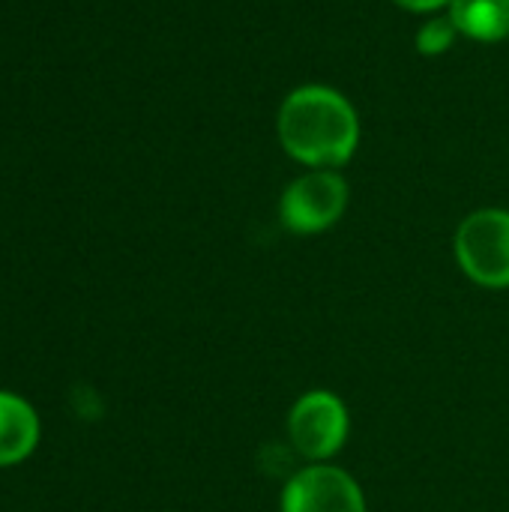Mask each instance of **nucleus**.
<instances>
[{"mask_svg": "<svg viewBox=\"0 0 509 512\" xmlns=\"http://www.w3.org/2000/svg\"><path fill=\"white\" fill-rule=\"evenodd\" d=\"M450 21L477 42L509 36V0H450Z\"/></svg>", "mask_w": 509, "mask_h": 512, "instance_id": "nucleus-7", "label": "nucleus"}, {"mask_svg": "<svg viewBox=\"0 0 509 512\" xmlns=\"http://www.w3.org/2000/svg\"><path fill=\"white\" fill-rule=\"evenodd\" d=\"M282 512H366V501L345 471L333 465H309L288 480Z\"/></svg>", "mask_w": 509, "mask_h": 512, "instance_id": "nucleus-5", "label": "nucleus"}, {"mask_svg": "<svg viewBox=\"0 0 509 512\" xmlns=\"http://www.w3.org/2000/svg\"><path fill=\"white\" fill-rule=\"evenodd\" d=\"M459 267L486 288L509 285V213L507 210H477L456 234Z\"/></svg>", "mask_w": 509, "mask_h": 512, "instance_id": "nucleus-2", "label": "nucleus"}, {"mask_svg": "<svg viewBox=\"0 0 509 512\" xmlns=\"http://www.w3.org/2000/svg\"><path fill=\"white\" fill-rule=\"evenodd\" d=\"M456 24L450 21V18H432V21H426L423 27H420V33H417V48H420V54H429V57H435V54H444L450 45H453V39H456Z\"/></svg>", "mask_w": 509, "mask_h": 512, "instance_id": "nucleus-8", "label": "nucleus"}, {"mask_svg": "<svg viewBox=\"0 0 509 512\" xmlns=\"http://www.w3.org/2000/svg\"><path fill=\"white\" fill-rule=\"evenodd\" d=\"M39 444V417L15 393L0 390V468L24 462Z\"/></svg>", "mask_w": 509, "mask_h": 512, "instance_id": "nucleus-6", "label": "nucleus"}, {"mask_svg": "<svg viewBox=\"0 0 509 512\" xmlns=\"http://www.w3.org/2000/svg\"><path fill=\"white\" fill-rule=\"evenodd\" d=\"M345 207H348V183L336 171L318 168L312 174H303L285 189L279 216L282 225L294 234H318L327 231L333 222H339Z\"/></svg>", "mask_w": 509, "mask_h": 512, "instance_id": "nucleus-3", "label": "nucleus"}, {"mask_svg": "<svg viewBox=\"0 0 509 512\" xmlns=\"http://www.w3.org/2000/svg\"><path fill=\"white\" fill-rule=\"evenodd\" d=\"M396 3L405 6V9H414V12H429V9H438V6H444L450 0H396Z\"/></svg>", "mask_w": 509, "mask_h": 512, "instance_id": "nucleus-9", "label": "nucleus"}, {"mask_svg": "<svg viewBox=\"0 0 509 512\" xmlns=\"http://www.w3.org/2000/svg\"><path fill=\"white\" fill-rule=\"evenodd\" d=\"M288 435L303 459L324 462L336 456L348 438V411L339 396L312 390L294 402L288 414Z\"/></svg>", "mask_w": 509, "mask_h": 512, "instance_id": "nucleus-4", "label": "nucleus"}, {"mask_svg": "<svg viewBox=\"0 0 509 512\" xmlns=\"http://www.w3.org/2000/svg\"><path fill=\"white\" fill-rule=\"evenodd\" d=\"M279 138L297 162L312 168H336L354 156L360 120L339 90L309 84L282 102Z\"/></svg>", "mask_w": 509, "mask_h": 512, "instance_id": "nucleus-1", "label": "nucleus"}]
</instances>
